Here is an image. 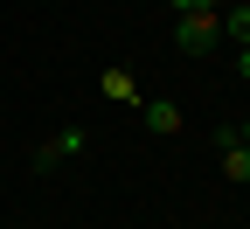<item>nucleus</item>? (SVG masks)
Segmentation results:
<instances>
[{"instance_id":"7ed1b4c3","label":"nucleus","mask_w":250,"mask_h":229,"mask_svg":"<svg viewBox=\"0 0 250 229\" xmlns=\"http://www.w3.org/2000/svg\"><path fill=\"white\" fill-rule=\"evenodd\" d=\"M139 118H146V125H153V132H160V139H174V132H181V125H188V118H181V104H174V97H146V104H139Z\"/></svg>"},{"instance_id":"1a4fd4ad","label":"nucleus","mask_w":250,"mask_h":229,"mask_svg":"<svg viewBox=\"0 0 250 229\" xmlns=\"http://www.w3.org/2000/svg\"><path fill=\"white\" fill-rule=\"evenodd\" d=\"M0 229H7V222H0Z\"/></svg>"},{"instance_id":"f03ea898","label":"nucleus","mask_w":250,"mask_h":229,"mask_svg":"<svg viewBox=\"0 0 250 229\" xmlns=\"http://www.w3.org/2000/svg\"><path fill=\"white\" fill-rule=\"evenodd\" d=\"M77 153H83V132H77V125H62V132H49V139L35 146V174L62 167V160H77Z\"/></svg>"},{"instance_id":"39448f33","label":"nucleus","mask_w":250,"mask_h":229,"mask_svg":"<svg viewBox=\"0 0 250 229\" xmlns=\"http://www.w3.org/2000/svg\"><path fill=\"white\" fill-rule=\"evenodd\" d=\"M223 181H250V146H223Z\"/></svg>"},{"instance_id":"f257e3e1","label":"nucleus","mask_w":250,"mask_h":229,"mask_svg":"<svg viewBox=\"0 0 250 229\" xmlns=\"http://www.w3.org/2000/svg\"><path fill=\"white\" fill-rule=\"evenodd\" d=\"M215 35H223V14H181L174 21V49L181 56H208Z\"/></svg>"},{"instance_id":"20e7f679","label":"nucleus","mask_w":250,"mask_h":229,"mask_svg":"<svg viewBox=\"0 0 250 229\" xmlns=\"http://www.w3.org/2000/svg\"><path fill=\"white\" fill-rule=\"evenodd\" d=\"M104 97H111V104H139V83L125 70H104Z\"/></svg>"},{"instance_id":"423d86ee","label":"nucleus","mask_w":250,"mask_h":229,"mask_svg":"<svg viewBox=\"0 0 250 229\" xmlns=\"http://www.w3.org/2000/svg\"><path fill=\"white\" fill-rule=\"evenodd\" d=\"M223 28H229V42H236V49H250V7H229Z\"/></svg>"},{"instance_id":"0eeeda50","label":"nucleus","mask_w":250,"mask_h":229,"mask_svg":"<svg viewBox=\"0 0 250 229\" xmlns=\"http://www.w3.org/2000/svg\"><path fill=\"white\" fill-rule=\"evenodd\" d=\"M167 7H174V14H215L223 0H167Z\"/></svg>"},{"instance_id":"6e6552de","label":"nucleus","mask_w":250,"mask_h":229,"mask_svg":"<svg viewBox=\"0 0 250 229\" xmlns=\"http://www.w3.org/2000/svg\"><path fill=\"white\" fill-rule=\"evenodd\" d=\"M236 77H243V83H250V49H236Z\"/></svg>"}]
</instances>
